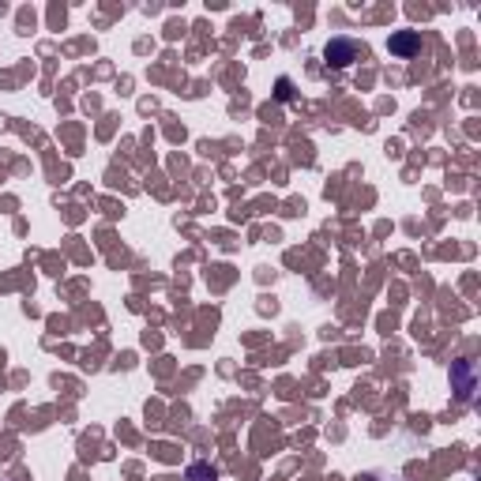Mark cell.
<instances>
[{"instance_id":"6da1fadb","label":"cell","mask_w":481,"mask_h":481,"mask_svg":"<svg viewBox=\"0 0 481 481\" xmlns=\"http://www.w3.org/2000/svg\"><path fill=\"white\" fill-rule=\"evenodd\" d=\"M323 57H328V64H331V68H346L350 60L357 57V46H354L350 38H334V41H328Z\"/></svg>"},{"instance_id":"7a4b0ae2","label":"cell","mask_w":481,"mask_h":481,"mask_svg":"<svg viewBox=\"0 0 481 481\" xmlns=\"http://www.w3.org/2000/svg\"><path fill=\"white\" fill-rule=\"evenodd\" d=\"M414 49H421V38L414 30H402V34H395L391 38V53H399V57H410Z\"/></svg>"},{"instance_id":"3957f363","label":"cell","mask_w":481,"mask_h":481,"mask_svg":"<svg viewBox=\"0 0 481 481\" xmlns=\"http://www.w3.org/2000/svg\"><path fill=\"white\" fill-rule=\"evenodd\" d=\"M188 481H214V470L196 462V466H188Z\"/></svg>"},{"instance_id":"277c9868","label":"cell","mask_w":481,"mask_h":481,"mask_svg":"<svg viewBox=\"0 0 481 481\" xmlns=\"http://www.w3.org/2000/svg\"><path fill=\"white\" fill-rule=\"evenodd\" d=\"M290 94H294V91H290V79H282L279 83V98H290Z\"/></svg>"}]
</instances>
